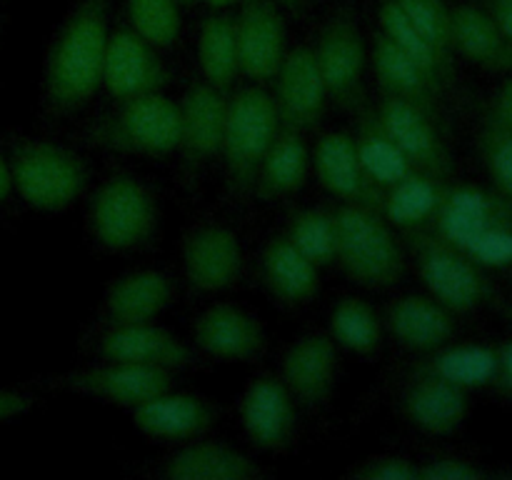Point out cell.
Segmentation results:
<instances>
[{"label": "cell", "instance_id": "cell-24", "mask_svg": "<svg viewBox=\"0 0 512 480\" xmlns=\"http://www.w3.org/2000/svg\"><path fill=\"white\" fill-rule=\"evenodd\" d=\"M405 415L430 435H448L468 418V390L430 375H418L405 393Z\"/></svg>", "mask_w": 512, "mask_h": 480}, {"label": "cell", "instance_id": "cell-4", "mask_svg": "<svg viewBox=\"0 0 512 480\" xmlns=\"http://www.w3.org/2000/svg\"><path fill=\"white\" fill-rule=\"evenodd\" d=\"M85 143L118 153H170L180 143V105L160 93L135 95L90 123Z\"/></svg>", "mask_w": 512, "mask_h": 480}, {"label": "cell", "instance_id": "cell-19", "mask_svg": "<svg viewBox=\"0 0 512 480\" xmlns=\"http://www.w3.org/2000/svg\"><path fill=\"white\" fill-rule=\"evenodd\" d=\"M243 423L250 440L260 448H285L295 430L293 400L285 383L273 375L255 380L243 400Z\"/></svg>", "mask_w": 512, "mask_h": 480}, {"label": "cell", "instance_id": "cell-43", "mask_svg": "<svg viewBox=\"0 0 512 480\" xmlns=\"http://www.w3.org/2000/svg\"><path fill=\"white\" fill-rule=\"evenodd\" d=\"M358 478H363V480H418L420 470L403 458H383V460H373V463L365 465L363 470H358Z\"/></svg>", "mask_w": 512, "mask_h": 480}, {"label": "cell", "instance_id": "cell-49", "mask_svg": "<svg viewBox=\"0 0 512 480\" xmlns=\"http://www.w3.org/2000/svg\"><path fill=\"white\" fill-rule=\"evenodd\" d=\"M280 3H283L285 8H290V10H303L305 5L310 3V0H280Z\"/></svg>", "mask_w": 512, "mask_h": 480}, {"label": "cell", "instance_id": "cell-13", "mask_svg": "<svg viewBox=\"0 0 512 480\" xmlns=\"http://www.w3.org/2000/svg\"><path fill=\"white\" fill-rule=\"evenodd\" d=\"M238 68L253 80L275 78L285 58V23L273 0H245L235 20Z\"/></svg>", "mask_w": 512, "mask_h": 480}, {"label": "cell", "instance_id": "cell-42", "mask_svg": "<svg viewBox=\"0 0 512 480\" xmlns=\"http://www.w3.org/2000/svg\"><path fill=\"white\" fill-rule=\"evenodd\" d=\"M483 475V470L460 458H440L420 468V478L423 480H475L483 478Z\"/></svg>", "mask_w": 512, "mask_h": 480}, {"label": "cell", "instance_id": "cell-18", "mask_svg": "<svg viewBox=\"0 0 512 480\" xmlns=\"http://www.w3.org/2000/svg\"><path fill=\"white\" fill-rule=\"evenodd\" d=\"M318 178L325 188L348 203H360L375 208L380 213V198L383 188L373 183L365 173L363 163L355 150V140L348 133H330L320 140L318 155Z\"/></svg>", "mask_w": 512, "mask_h": 480}, {"label": "cell", "instance_id": "cell-21", "mask_svg": "<svg viewBox=\"0 0 512 480\" xmlns=\"http://www.w3.org/2000/svg\"><path fill=\"white\" fill-rule=\"evenodd\" d=\"M453 53L493 73H512V40L503 35L488 10L460 5L450 10Z\"/></svg>", "mask_w": 512, "mask_h": 480}, {"label": "cell", "instance_id": "cell-20", "mask_svg": "<svg viewBox=\"0 0 512 480\" xmlns=\"http://www.w3.org/2000/svg\"><path fill=\"white\" fill-rule=\"evenodd\" d=\"M100 353L108 360L158 365V368L168 370L195 363V355L190 353V348H185L180 340L165 333L163 328H155L148 323L113 325V330L100 340Z\"/></svg>", "mask_w": 512, "mask_h": 480}, {"label": "cell", "instance_id": "cell-44", "mask_svg": "<svg viewBox=\"0 0 512 480\" xmlns=\"http://www.w3.org/2000/svg\"><path fill=\"white\" fill-rule=\"evenodd\" d=\"M485 123H493V125H500V128L512 130V73L510 78L495 90L493 98L488 100V108H485Z\"/></svg>", "mask_w": 512, "mask_h": 480}, {"label": "cell", "instance_id": "cell-33", "mask_svg": "<svg viewBox=\"0 0 512 480\" xmlns=\"http://www.w3.org/2000/svg\"><path fill=\"white\" fill-rule=\"evenodd\" d=\"M495 370H498V350L490 345H455V348L438 350L428 355L423 363L413 368L418 375H430L445 383H453L463 390L493 385Z\"/></svg>", "mask_w": 512, "mask_h": 480}, {"label": "cell", "instance_id": "cell-32", "mask_svg": "<svg viewBox=\"0 0 512 480\" xmlns=\"http://www.w3.org/2000/svg\"><path fill=\"white\" fill-rule=\"evenodd\" d=\"M263 273L270 293L283 303H305L318 293V265L310 263L290 238H273L263 255Z\"/></svg>", "mask_w": 512, "mask_h": 480}, {"label": "cell", "instance_id": "cell-35", "mask_svg": "<svg viewBox=\"0 0 512 480\" xmlns=\"http://www.w3.org/2000/svg\"><path fill=\"white\" fill-rule=\"evenodd\" d=\"M200 63L205 78L220 93H228L238 73V40L230 15H210L200 30Z\"/></svg>", "mask_w": 512, "mask_h": 480}, {"label": "cell", "instance_id": "cell-39", "mask_svg": "<svg viewBox=\"0 0 512 480\" xmlns=\"http://www.w3.org/2000/svg\"><path fill=\"white\" fill-rule=\"evenodd\" d=\"M405 18L415 25L420 35L453 63V38H450V10L443 0H395ZM455 65V63H453Z\"/></svg>", "mask_w": 512, "mask_h": 480}, {"label": "cell", "instance_id": "cell-27", "mask_svg": "<svg viewBox=\"0 0 512 480\" xmlns=\"http://www.w3.org/2000/svg\"><path fill=\"white\" fill-rule=\"evenodd\" d=\"M388 325L395 338L413 350H438L453 335V313L438 300L405 295L388 310Z\"/></svg>", "mask_w": 512, "mask_h": 480}, {"label": "cell", "instance_id": "cell-25", "mask_svg": "<svg viewBox=\"0 0 512 480\" xmlns=\"http://www.w3.org/2000/svg\"><path fill=\"white\" fill-rule=\"evenodd\" d=\"M355 150L363 163L365 173L373 180L378 188H388L398 180L408 178V175L418 173L408 155L400 150L393 135L385 130L383 120H380L378 110L370 103L360 105L358 110V133H355Z\"/></svg>", "mask_w": 512, "mask_h": 480}, {"label": "cell", "instance_id": "cell-46", "mask_svg": "<svg viewBox=\"0 0 512 480\" xmlns=\"http://www.w3.org/2000/svg\"><path fill=\"white\" fill-rule=\"evenodd\" d=\"M498 370L493 385H498L505 395H512V340L498 345Z\"/></svg>", "mask_w": 512, "mask_h": 480}, {"label": "cell", "instance_id": "cell-48", "mask_svg": "<svg viewBox=\"0 0 512 480\" xmlns=\"http://www.w3.org/2000/svg\"><path fill=\"white\" fill-rule=\"evenodd\" d=\"M10 193H13V178H10L8 160L0 155V205H5L10 200Z\"/></svg>", "mask_w": 512, "mask_h": 480}, {"label": "cell", "instance_id": "cell-29", "mask_svg": "<svg viewBox=\"0 0 512 480\" xmlns=\"http://www.w3.org/2000/svg\"><path fill=\"white\" fill-rule=\"evenodd\" d=\"M165 475L173 480H250L263 470L233 448L215 443H198L178 450L165 465Z\"/></svg>", "mask_w": 512, "mask_h": 480}, {"label": "cell", "instance_id": "cell-50", "mask_svg": "<svg viewBox=\"0 0 512 480\" xmlns=\"http://www.w3.org/2000/svg\"><path fill=\"white\" fill-rule=\"evenodd\" d=\"M210 5H213V8H223V5H230V3H235V0H208Z\"/></svg>", "mask_w": 512, "mask_h": 480}, {"label": "cell", "instance_id": "cell-41", "mask_svg": "<svg viewBox=\"0 0 512 480\" xmlns=\"http://www.w3.org/2000/svg\"><path fill=\"white\" fill-rule=\"evenodd\" d=\"M480 268H512V223L495 225L463 250Z\"/></svg>", "mask_w": 512, "mask_h": 480}, {"label": "cell", "instance_id": "cell-7", "mask_svg": "<svg viewBox=\"0 0 512 480\" xmlns=\"http://www.w3.org/2000/svg\"><path fill=\"white\" fill-rule=\"evenodd\" d=\"M155 218L153 195L130 175L105 180L90 203V228L105 248L113 250L145 243L153 235Z\"/></svg>", "mask_w": 512, "mask_h": 480}, {"label": "cell", "instance_id": "cell-15", "mask_svg": "<svg viewBox=\"0 0 512 480\" xmlns=\"http://www.w3.org/2000/svg\"><path fill=\"white\" fill-rule=\"evenodd\" d=\"M228 100L210 83H195L180 105V143L183 163L190 175L223 150Z\"/></svg>", "mask_w": 512, "mask_h": 480}, {"label": "cell", "instance_id": "cell-51", "mask_svg": "<svg viewBox=\"0 0 512 480\" xmlns=\"http://www.w3.org/2000/svg\"><path fill=\"white\" fill-rule=\"evenodd\" d=\"M503 313L508 315V320H512V305H505V308H503Z\"/></svg>", "mask_w": 512, "mask_h": 480}, {"label": "cell", "instance_id": "cell-47", "mask_svg": "<svg viewBox=\"0 0 512 480\" xmlns=\"http://www.w3.org/2000/svg\"><path fill=\"white\" fill-rule=\"evenodd\" d=\"M488 13L498 23V28L503 30L505 38L512 40V0H490Z\"/></svg>", "mask_w": 512, "mask_h": 480}, {"label": "cell", "instance_id": "cell-37", "mask_svg": "<svg viewBox=\"0 0 512 480\" xmlns=\"http://www.w3.org/2000/svg\"><path fill=\"white\" fill-rule=\"evenodd\" d=\"M330 328H333L335 340L355 353L368 355L380 345V320L365 300H340L330 318Z\"/></svg>", "mask_w": 512, "mask_h": 480}, {"label": "cell", "instance_id": "cell-10", "mask_svg": "<svg viewBox=\"0 0 512 480\" xmlns=\"http://www.w3.org/2000/svg\"><path fill=\"white\" fill-rule=\"evenodd\" d=\"M170 70L135 28H120L108 38L103 65V83L118 100L158 93L170 83Z\"/></svg>", "mask_w": 512, "mask_h": 480}, {"label": "cell", "instance_id": "cell-23", "mask_svg": "<svg viewBox=\"0 0 512 480\" xmlns=\"http://www.w3.org/2000/svg\"><path fill=\"white\" fill-rule=\"evenodd\" d=\"M338 365L333 340L325 335H305L288 350L283 360L285 388L305 405H320L333 390Z\"/></svg>", "mask_w": 512, "mask_h": 480}, {"label": "cell", "instance_id": "cell-38", "mask_svg": "<svg viewBox=\"0 0 512 480\" xmlns=\"http://www.w3.org/2000/svg\"><path fill=\"white\" fill-rule=\"evenodd\" d=\"M133 28L155 48L170 45L180 33V15L175 0H128Z\"/></svg>", "mask_w": 512, "mask_h": 480}, {"label": "cell", "instance_id": "cell-30", "mask_svg": "<svg viewBox=\"0 0 512 480\" xmlns=\"http://www.w3.org/2000/svg\"><path fill=\"white\" fill-rule=\"evenodd\" d=\"M445 188H448V180L433 178V175L418 170L395 185L383 188L380 213L400 230L428 228L440 200H443Z\"/></svg>", "mask_w": 512, "mask_h": 480}, {"label": "cell", "instance_id": "cell-5", "mask_svg": "<svg viewBox=\"0 0 512 480\" xmlns=\"http://www.w3.org/2000/svg\"><path fill=\"white\" fill-rule=\"evenodd\" d=\"M403 240L415 255L423 283L450 313H470L493 298L483 268L438 233L428 228H408L403 230Z\"/></svg>", "mask_w": 512, "mask_h": 480}, {"label": "cell", "instance_id": "cell-17", "mask_svg": "<svg viewBox=\"0 0 512 480\" xmlns=\"http://www.w3.org/2000/svg\"><path fill=\"white\" fill-rule=\"evenodd\" d=\"M373 60H375V73H378L380 90L385 95H393V98L410 103L413 108H418L420 113L428 115L433 123L443 125V110H440V100L443 93L430 83L423 75V70L398 48V45L390 40V35H385L380 30L375 35V48H373Z\"/></svg>", "mask_w": 512, "mask_h": 480}, {"label": "cell", "instance_id": "cell-31", "mask_svg": "<svg viewBox=\"0 0 512 480\" xmlns=\"http://www.w3.org/2000/svg\"><path fill=\"white\" fill-rule=\"evenodd\" d=\"M305 175H308V150L300 138V130L280 125L263 163H260L255 193L263 200L290 195L303 188Z\"/></svg>", "mask_w": 512, "mask_h": 480}, {"label": "cell", "instance_id": "cell-45", "mask_svg": "<svg viewBox=\"0 0 512 480\" xmlns=\"http://www.w3.org/2000/svg\"><path fill=\"white\" fill-rule=\"evenodd\" d=\"M33 403L35 400L30 395L15 393V390H0V423L15 418V415L28 413Z\"/></svg>", "mask_w": 512, "mask_h": 480}, {"label": "cell", "instance_id": "cell-40", "mask_svg": "<svg viewBox=\"0 0 512 480\" xmlns=\"http://www.w3.org/2000/svg\"><path fill=\"white\" fill-rule=\"evenodd\" d=\"M478 148L485 170L493 180V188L512 198V130L483 123V130L478 135Z\"/></svg>", "mask_w": 512, "mask_h": 480}, {"label": "cell", "instance_id": "cell-6", "mask_svg": "<svg viewBox=\"0 0 512 480\" xmlns=\"http://www.w3.org/2000/svg\"><path fill=\"white\" fill-rule=\"evenodd\" d=\"M280 130L275 100L260 88H245L228 103L223 153L230 190L238 195L255 188L260 163Z\"/></svg>", "mask_w": 512, "mask_h": 480}, {"label": "cell", "instance_id": "cell-2", "mask_svg": "<svg viewBox=\"0 0 512 480\" xmlns=\"http://www.w3.org/2000/svg\"><path fill=\"white\" fill-rule=\"evenodd\" d=\"M335 258L345 273L368 288H390L405 275V258L385 215L360 203L333 210Z\"/></svg>", "mask_w": 512, "mask_h": 480}, {"label": "cell", "instance_id": "cell-12", "mask_svg": "<svg viewBox=\"0 0 512 480\" xmlns=\"http://www.w3.org/2000/svg\"><path fill=\"white\" fill-rule=\"evenodd\" d=\"M328 88L320 75L315 50L295 48L280 63L275 110L283 128L315 130L325 115Z\"/></svg>", "mask_w": 512, "mask_h": 480}, {"label": "cell", "instance_id": "cell-9", "mask_svg": "<svg viewBox=\"0 0 512 480\" xmlns=\"http://www.w3.org/2000/svg\"><path fill=\"white\" fill-rule=\"evenodd\" d=\"M315 58H318L320 75H323L330 98L340 108L358 113L360 105L368 103L363 88L365 50L358 25L350 15H335L325 25Z\"/></svg>", "mask_w": 512, "mask_h": 480}, {"label": "cell", "instance_id": "cell-22", "mask_svg": "<svg viewBox=\"0 0 512 480\" xmlns=\"http://www.w3.org/2000/svg\"><path fill=\"white\" fill-rule=\"evenodd\" d=\"M195 343L218 358L248 360L263 353L265 333L253 315L233 305H215L195 323Z\"/></svg>", "mask_w": 512, "mask_h": 480}, {"label": "cell", "instance_id": "cell-1", "mask_svg": "<svg viewBox=\"0 0 512 480\" xmlns=\"http://www.w3.org/2000/svg\"><path fill=\"white\" fill-rule=\"evenodd\" d=\"M110 0H80L60 25L43 75V105L50 118L75 113L103 83Z\"/></svg>", "mask_w": 512, "mask_h": 480}, {"label": "cell", "instance_id": "cell-14", "mask_svg": "<svg viewBox=\"0 0 512 480\" xmlns=\"http://www.w3.org/2000/svg\"><path fill=\"white\" fill-rule=\"evenodd\" d=\"M58 385L75 390V393L95 395V398H105L110 403L135 408L155 395L168 393L173 385V375L168 368H158V365L113 360V365H105V368L80 370V373L58 378Z\"/></svg>", "mask_w": 512, "mask_h": 480}, {"label": "cell", "instance_id": "cell-34", "mask_svg": "<svg viewBox=\"0 0 512 480\" xmlns=\"http://www.w3.org/2000/svg\"><path fill=\"white\" fill-rule=\"evenodd\" d=\"M380 23H383V33L390 35L395 45L423 70L425 78L445 95V90L453 85L455 80V65L448 63L423 35L415 30V25L405 18L400 5L395 0H388L380 10Z\"/></svg>", "mask_w": 512, "mask_h": 480}, {"label": "cell", "instance_id": "cell-28", "mask_svg": "<svg viewBox=\"0 0 512 480\" xmlns=\"http://www.w3.org/2000/svg\"><path fill=\"white\" fill-rule=\"evenodd\" d=\"M170 300V280L155 270L123 275L105 298V313L113 325L148 323Z\"/></svg>", "mask_w": 512, "mask_h": 480}, {"label": "cell", "instance_id": "cell-3", "mask_svg": "<svg viewBox=\"0 0 512 480\" xmlns=\"http://www.w3.org/2000/svg\"><path fill=\"white\" fill-rule=\"evenodd\" d=\"M8 168L23 200L40 210H60L73 203L88 183L83 158L63 145L33 138L8 140Z\"/></svg>", "mask_w": 512, "mask_h": 480}, {"label": "cell", "instance_id": "cell-16", "mask_svg": "<svg viewBox=\"0 0 512 480\" xmlns=\"http://www.w3.org/2000/svg\"><path fill=\"white\" fill-rule=\"evenodd\" d=\"M183 258L190 288L203 290V293L230 288L243 270L238 238L220 225H200L193 233H188Z\"/></svg>", "mask_w": 512, "mask_h": 480}, {"label": "cell", "instance_id": "cell-52", "mask_svg": "<svg viewBox=\"0 0 512 480\" xmlns=\"http://www.w3.org/2000/svg\"><path fill=\"white\" fill-rule=\"evenodd\" d=\"M180 3H195V0H180Z\"/></svg>", "mask_w": 512, "mask_h": 480}, {"label": "cell", "instance_id": "cell-11", "mask_svg": "<svg viewBox=\"0 0 512 480\" xmlns=\"http://www.w3.org/2000/svg\"><path fill=\"white\" fill-rule=\"evenodd\" d=\"M378 115L385 130L393 135V140L415 168L440 180H448L453 175V158H450L443 128L438 123H433L428 115L420 113L410 103L385 93L378 105Z\"/></svg>", "mask_w": 512, "mask_h": 480}, {"label": "cell", "instance_id": "cell-8", "mask_svg": "<svg viewBox=\"0 0 512 480\" xmlns=\"http://www.w3.org/2000/svg\"><path fill=\"white\" fill-rule=\"evenodd\" d=\"M512 223V198L478 185H450L430 220L428 230L438 233L458 250H465L478 235L495 225Z\"/></svg>", "mask_w": 512, "mask_h": 480}, {"label": "cell", "instance_id": "cell-36", "mask_svg": "<svg viewBox=\"0 0 512 480\" xmlns=\"http://www.w3.org/2000/svg\"><path fill=\"white\" fill-rule=\"evenodd\" d=\"M290 243L315 265L335 260L333 213L320 208H303L290 213Z\"/></svg>", "mask_w": 512, "mask_h": 480}, {"label": "cell", "instance_id": "cell-26", "mask_svg": "<svg viewBox=\"0 0 512 480\" xmlns=\"http://www.w3.org/2000/svg\"><path fill=\"white\" fill-rule=\"evenodd\" d=\"M133 420L143 433L155 438H193L213 425L215 413L195 395L160 393L135 405Z\"/></svg>", "mask_w": 512, "mask_h": 480}]
</instances>
